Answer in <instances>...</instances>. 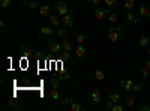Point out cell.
I'll list each match as a JSON object with an SVG mask.
<instances>
[{
  "label": "cell",
  "mask_w": 150,
  "mask_h": 111,
  "mask_svg": "<svg viewBox=\"0 0 150 111\" xmlns=\"http://www.w3.org/2000/svg\"><path fill=\"white\" fill-rule=\"evenodd\" d=\"M107 38L110 39V42H119L122 38H123V30L117 26H111V27H108L107 29Z\"/></svg>",
  "instance_id": "cell-1"
},
{
  "label": "cell",
  "mask_w": 150,
  "mask_h": 111,
  "mask_svg": "<svg viewBox=\"0 0 150 111\" xmlns=\"http://www.w3.org/2000/svg\"><path fill=\"white\" fill-rule=\"evenodd\" d=\"M47 48H48V53L51 56H59L62 51H63V48H62V42L56 38V39H50L48 44H47Z\"/></svg>",
  "instance_id": "cell-2"
},
{
  "label": "cell",
  "mask_w": 150,
  "mask_h": 111,
  "mask_svg": "<svg viewBox=\"0 0 150 111\" xmlns=\"http://www.w3.org/2000/svg\"><path fill=\"white\" fill-rule=\"evenodd\" d=\"M87 101H89L90 104H93V105H98V104H101V101H102V92H101V89H93V92H90V95L87 96Z\"/></svg>",
  "instance_id": "cell-3"
},
{
  "label": "cell",
  "mask_w": 150,
  "mask_h": 111,
  "mask_svg": "<svg viewBox=\"0 0 150 111\" xmlns=\"http://www.w3.org/2000/svg\"><path fill=\"white\" fill-rule=\"evenodd\" d=\"M74 54H75V57H77L78 60L86 62L87 57H89V50H87L84 45H77V47H75V50H74Z\"/></svg>",
  "instance_id": "cell-4"
},
{
  "label": "cell",
  "mask_w": 150,
  "mask_h": 111,
  "mask_svg": "<svg viewBox=\"0 0 150 111\" xmlns=\"http://www.w3.org/2000/svg\"><path fill=\"white\" fill-rule=\"evenodd\" d=\"M56 33V29L53 26H44L39 29V38L41 39H51Z\"/></svg>",
  "instance_id": "cell-5"
},
{
  "label": "cell",
  "mask_w": 150,
  "mask_h": 111,
  "mask_svg": "<svg viewBox=\"0 0 150 111\" xmlns=\"http://www.w3.org/2000/svg\"><path fill=\"white\" fill-rule=\"evenodd\" d=\"M53 9L56 11V14H57V15H60V17H62V15H65V14H68V12H71V11H72L66 2H57V3H54Z\"/></svg>",
  "instance_id": "cell-6"
},
{
  "label": "cell",
  "mask_w": 150,
  "mask_h": 111,
  "mask_svg": "<svg viewBox=\"0 0 150 111\" xmlns=\"http://www.w3.org/2000/svg\"><path fill=\"white\" fill-rule=\"evenodd\" d=\"M14 110V111H21L23 110V107H21V104L15 99V98H9V99L6 101V105H3L2 107V110L5 111V110Z\"/></svg>",
  "instance_id": "cell-7"
},
{
  "label": "cell",
  "mask_w": 150,
  "mask_h": 111,
  "mask_svg": "<svg viewBox=\"0 0 150 111\" xmlns=\"http://www.w3.org/2000/svg\"><path fill=\"white\" fill-rule=\"evenodd\" d=\"M60 20H62V26L63 27H66V29L74 27V14H72V11L68 12V14H65V15H62Z\"/></svg>",
  "instance_id": "cell-8"
},
{
  "label": "cell",
  "mask_w": 150,
  "mask_h": 111,
  "mask_svg": "<svg viewBox=\"0 0 150 111\" xmlns=\"http://www.w3.org/2000/svg\"><path fill=\"white\" fill-rule=\"evenodd\" d=\"M141 18H143V17L132 14V11H126V14H125V21H126L128 26H131V24H137V23H140V20H141Z\"/></svg>",
  "instance_id": "cell-9"
},
{
  "label": "cell",
  "mask_w": 150,
  "mask_h": 111,
  "mask_svg": "<svg viewBox=\"0 0 150 111\" xmlns=\"http://www.w3.org/2000/svg\"><path fill=\"white\" fill-rule=\"evenodd\" d=\"M60 42H62V48H63V51H69V53H74V39H69V38H65L63 39H60Z\"/></svg>",
  "instance_id": "cell-10"
},
{
  "label": "cell",
  "mask_w": 150,
  "mask_h": 111,
  "mask_svg": "<svg viewBox=\"0 0 150 111\" xmlns=\"http://www.w3.org/2000/svg\"><path fill=\"white\" fill-rule=\"evenodd\" d=\"M108 14H110V11H108V9L95 8V11H93V17H95V20H98V21L105 20V17H108Z\"/></svg>",
  "instance_id": "cell-11"
},
{
  "label": "cell",
  "mask_w": 150,
  "mask_h": 111,
  "mask_svg": "<svg viewBox=\"0 0 150 111\" xmlns=\"http://www.w3.org/2000/svg\"><path fill=\"white\" fill-rule=\"evenodd\" d=\"M120 87L126 92H132L134 90V81L129 78H122L120 80Z\"/></svg>",
  "instance_id": "cell-12"
},
{
  "label": "cell",
  "mask_w": 150,
  "mask_h": 111,
  "mask_svg": "<svg viewBox=\"0 0 150 111\" xmlns=\"http://www.w3.org/2000/svg\"><path fill=\"white\" fill-rule=\"evenodd\" d=\"M42 3L39 2V0H30V2H23V8H26V9H30V11H35V9H39Z\"/></svg>",
  "instance_id": "cell-13"
},
{
  "label": "cell",
  "mask_w": 150,
  "mask_h": 111,
  "mask_svg": "<svg viewBox=\"0 0 150 111\" xmlns=\"http://www.w3.org/2000/svg\"><path fill=\"white\" fill-rule=\"evenodd\" d=\"M48 99L51 101V102H60V90L59 89H51L48 92Z\"/></svg>",
  "instance_id": "cell-14"
},
{
  "label": "cell",
  "mask_w": 150,
  "mask_h": 111,
  "mask_svg": "<svg viewBox=\"0 0 150 111\" xmlns=\"http://www.w3.org/2000/svg\"><path fill=\"white\" fill-rule=\"evenodd\" d=\"M93 77H95V80H96V81H105L107 74H105V71H104L102 68H98V69L93 72Z\"/></svg>",
  "instance_id": "cell-15"
},
{
  "label": "cell",
  "mask_w": 150,
  "mask_h": 111,
  "mask_svg": "<svg viewBox=\"0 0 150 111\" xmlns=\"http://www.w3.org/2000/svg\"><path fill=\"white\" fill-rule=\"evenodd\" d=\"M59 59H60V62H69V63H74L72 53H69V51H62L59 54Z\"/></svg>",
  "instance_id": "cell-16"
},
{
  "label": "cell",
  "mask_w": 150,
  "mask_h": 111,
  "mask_svg": "<svg viewBox=\"0 0 150 111\" xmlns=\"http://www.w3.org/2000/svg\"><path fill=\"white\" fill-rule=\"evenodd\" d=\"M60 24H62V20H60V15L57 17V14L54 15H50V26H53L54 29L60 27Z\"/></svg>",
  "instance_id": "cell-17"
},
{
  "label": "cell",
  "mask_w": 150,
  "mask_h": 111,
  "mask_svg": "<svg viewBox=\"0 0 150 111\" xmlns=\"http://www.w3.org/2000/svg\"><path fill=\"white\" fill-rule=\"evenodd\" d=\"M38 12H39V15H41V17H48V15H50V12H51V6L42 3V5L39 6V9H38Z\"/></svg>",
  "instance_id": "cell-18"
},
{
  "label": "cell",
  "mask_w": 150,
  "mask_h": 111,
  "mask_svg": "<svg viewBox=\"0 0 150 111\" xmlns=\"http://www.w3.org/2000/svg\"><path fill=\"white\" fill-rule=\"evenodd\" d=\"M75 101V98L74 96H66V98H62L60 99V105L63 107V108H69L71 107V104Z\"/></svg>",
  "instance_id": "cell-19"
},
{
  "label": "cell",
  "mask_w": 150,
  "mask_h": 111,
  "mask_svg": "<svg viewBox=\"0 0 150 111\" xmlns=\"http://www.w3.org/2000/svg\"><path fill=\"white\" fill-rule=\"evenodd\" d=\"M57 77H59L60 80H69V78L72 77V72H71L69 69H60L59 74H57Z\"/></svg>",
  "instance_id": "cell-20"
},
{
  "label": "cell",
  "mask_w": 150,
  "mask_h": 111,
  "mask_svg": "<svg viewBox=\"0 0 150 111\" xmlns=\"http://www.w3.org/2000/svg\"><path fill=\"white\" fill-rule=\"evenodd\" d=\"M104 3L110 8V9H117L122 6V2L120 0H104Z\"/></svg>",
  "instance_id": "cell-21"
},
{
  "label": "cell",
  "mask_w": 150,
  "mask_h": 111,
  "mask_svg": "<svg viewBox=\"0 0 150 111\" xmlns=\"http://www.w3.org/2000/svg\"><path fill=\"white\" fill-rule=\"evenodd\" d=\"M108 99H110L111 102H114V104L120 102V93H117L116 90H111V92L108 93Z\"/></svg>",
  "instance_id": "cell-22"
},
{
  "label": "cell",
  "mask_w": 150,
  "mask_h": 111,
  "mask_svg": "<svg viewBox=\"0 0 150 111\" xmlns=\"http://www.w3.org/2000/svg\"><path fill=\"white\" fill-rule=\"evenodd\" d=\"M66 27H57L56 29V33H54V38H57V39H63L65 36H66Z\"/></svg>",
  "instance_id": "cell-23"
},
{
  "label": "cell",
  "mask_w": 150,
  "mask_h": 111,
  "mask_svg": "<svg viewBox=\"0 0 150 111\" xmlns=\"http://www.w3.org/2000/svg\"><path fill=\"white\" fill-rule=\"evenodd\" d=\"M135 0H125V2L122 3V6L126 9V11H134L135 9Z\"/></svg>",
  "instance_id": "cell-24"
},
{
  "label": "cell",
  "mask_w": 150,
  "mask_h": 111,
  "mask_svg": "<svg viewBox=\"0 0 150 111\" xmlns=\"http://www.w3.org/2000/svg\"><path fill=\"white\" fill-rule=\"evenodd\" d=\"M0 8L3 12H8L12 8V0H0Z\"/></svg>",
  "instance_id": "cell-25"
},
{
  "label": "cell",
  "mask_w": 150,
  "mask_h": 111,
  "mask_svg": "<svg viewBox=\"0 0 150 111\" xmlns=\"http://www.w3.org/2000/svg\"><path fill=\"white\" fill-rule=\"evenodd\" d=\"M74 42L77 44V45H84V42H86V35H84V33H78V35L74 38Z\"/></svg>",
  "instance_id": "cell-26"
},
{
  "label": "cell",
  "mask_w": 150,
  "mask_h": 111,
  "mask_svg": "<svg viewBox=\"0 0 150 111\" xmlns=\"http://www.w3.org/2000/svg\"><path fill=\"white\" fill-rule=\"evenodd\" d=\"M21 53H23V57H26V59H33V51L29 50V48H26V47H21Z\"/></svg>",
  "instance_id": "cell-27"
},
{
  "label": "cell",
  "mask_w": 150,
  "mask_h": 111,
  "mask_svg": "<svg viewBox=\"0 0 150 111\" xmlns=\"http://www.w3.org/2000/svg\"><path fill=\"white\" fill-rule=\"evenodd\" d=\"M69 111H83V105L78 101H74L69 107Z\"/></svg>",
  "instance_id": "cell-28"
},
{
  "label": "cell",
  "mask_w": 150,
  "mask_h": 111,
  "mask_svg": "<svg viewBox=\"0 0 150 111\" xmlns=\"http://www.w3.org/2000/svg\"><path fill=\"white\" fill-rule=\"evenodd\" d=\"M125 105H126L128 108H135V99L132 96H126L125 98Z\"/></svg>",
  "instance_id": "cell-29"
},
{
  "label": "cell",
  "mask_w": 150,
  "mask_h": 111,
  "mask_svg": "<svg viewBox=\"0 0 150 111\" xmlns=\"http://www.w3.org/2000/svg\"><path fill=\"white\" fill-rule=\"evenodd\" d=\"M149 42H150V39H149V36H141V38L138 39V45L141 47V48H144V47H147L149 45Z\"/></svg>",
  "instance_id": "cell-30"
},
{
  "label": "cell",
  "mask_w": 150,
  "mask_h": 111,
  "mask_svg": "<svg viewBox=\"0 0 150 111\" xmlns=\"http://www.w3.org/2000/svg\"><path fill=\"white\" fill-rule=\"evenodd\" d=\"M149 12H150V8L146 6V5H141L140 6V17H149Z\"/></svg>",
  "instance_id": "cell-31"
},
{
  "label": "cell",
  "mask_w": 150,
  "mask_h": 111,
  "mask_svg": "<svg viewBox=\"0 0 150 111\" xmlns=\"http://www.w3.org/2000/svg\"><path fill=\"white\" fill-rule=\"evenodd\" d=\"M107 18H108V21H110L111 24H116V23H119V17H117V14H114V12H110Z\"/></svg>",
  "instance_id": "cell-32"
},
{
  "label": "cell",
  "mask_w": 150,
  "mask_h": 111,
  "mask_svg": "<svg viewBox=\"0 0 150 111\" xmlns=\"http://www.w3.org/2000/svg\"><path fill=\"white\" fill-rule=\"evenodd\" d=\"M60 78H51V81H50V84H51V89H60Z\"/></svg>",
  "instance_id": "cell-33"
},
{
  "label": "cell",
  "mask_w": 150,
  "mask_h": 111,
  "mask_svg": "<svg viewBox=\"0 0 150 111\" xmlns=\"http://www.w3.org/2000/svg\"><path fill=\"white\" fill-rule=\"evenodd\" d=\"M141 75H143V78L144 80H147V78H150V69L144 65V66H141Z\"/></svg>",
  "instance_id": "cell-34"
},
{
  "label": "cell",
  "mask_w": 150,
  "mask_h": 111,
  "mask_svg": "<svg viewBox=\"0 0 150 111\" xmlns=\"http://www.w3.org/2000/svg\"><path fill=\"white\" fill-rule=\"evenodd\" d=\"M137 111H150V105H147V104H141V105L137 107Z\"/></svg>",
  "instance_id": "cell-35"
},
{
  "label": "cell",
  "mask_w": 150,
  "mask_h": 111,
  "mask_svg": "<svg viewBox=\"0 0 150 111\" xmlns=\"http://www.w3.org/2000/svg\"><path fill=\"white\" fill-rule=\"evenodd\" d=\"M42 57H44V51H42V50L33 51V59H42Z\"/></svg>",
  "instance_id": "cell-36"
},
{
  "label": "cell",
  "mask_w": 150,
  "mask_h": 111,
  "mask_svg": "<svg viewBox=\"0 0 150 111\" xmlns=\"http://www.w3.org/2000/svg\"><path fill=\"white\" fill-rule=\"evenodd\" d=\"M123 110H125V107H123V105H120L119 102H117V104H114V105L111 107V111H123Z\"/></svg>",
  "instance_id": "cell-37"
},
{
  "label": "cell",
  "mask_w": 150,
  "mask_h": 111,
  "mask_svg": "<svg viewBox=\"0 0 150 111\" xmlns=\"http://www.w3.org/2000/svg\"><path fill=\"white\" fill-rule=\"evenodd\" d=\"M134 90L135 92H141L143 90V84L141 83H134Z\"/></svg>",
  "instance_id": "cell-38"
},
{
  "label": "cell",
  "mask_w": 150,
  "mask_h": 111,
  "mask_svg": "<svg viewBox=\"0 0 150 111\" xmlns=\"http://www.w3.org/2000/svg\"><path fill=\"white\" fill-rule=\"evenodd\" d=\"M101 2H104V0H89V3L95 8H98V5H101Z\"/></svg>",
  "instance_id": "cell-39"
},
{
  "label": "cell",
  "mask_w": 150,
  "mask_h": 111,
  "mask_svg": "<svg viewBox=\"0 0 150 111\" xmlns=\"http://www.w3.org/2000/svg\"><path fill=\"white\" fill-rule=\"evenodd\" d=\"M112 105H114V102H111V101L108 99V101H107V104H105V108H107V110H111V107H112Z\"/></svg>",
  "instance_id": "cell-40"
},
{
  "label": "cell",
  "mask_w": 150,
  "mask_h": 111,
  "mask_svg": "<svg viewBox=\"0 0 150 111\" xmlns=\"http://www.w3.org/2000/svg\"><path fill=\"white\" fill-rule=\"evenodd\" d=\"M0 27H2V29H5V27H6V23H5V20L0 21Z\"/></svg>",
  "instance_id": "cell-41"
},
{
  "label": "cell",
  "mask_w": 150,
  "mask_h": 111,
  "mask_svg": "<svg viewBox=\"0 0 150 111\" xmlns=\"http://www.w3.org/2000/svg\"><path fill=\"white\" fill-rule=\"evenodd\" d=\"M146 66H147V68H149V69H150V57H149V60H147V62H146Z\"/></svg>",
  "instance_id": "cell-42"
},
{
  "label": "cell",
  "mask_w": 150,
  "mask_h": 111,
  "mask_svg": "<svg viewBox=\"0 0 150 111\" xmlns=\"http://www.w3.org/2000/svg\"><path fill=\"white\" fill-rule=\"evenodd\" d=\"M147 56L150 57V47H147Z\"/></svg>",
  "instance_id": "cell-43"
},
{
  "label": "cell",
  "mask_w": 150,
  "mask_h": 111,
  "mask_svg": "<svg viewBox=\"0 0 150 111\" xmlns=\"http://www.w3.org/2000/svg\"><path fill=\"white\" fill-rule=\"evenodd\" d=\"M39 2H41V3H45V0H39Z\"/></svg>",
  "instance_id": "cell-44"
},
{
  "label": "cell",
  "mask_w": 150,
  "mask_h": 111,
  "mask_svg": "<svg viewBox=\"0 0 150 111\" xmlns=\"http://www.w3.org/2000/svg\"><path fill=\"white\" fill-rule=\"evenodd\" d=\"M23 2H30V0H23Z\"/></svg>",
  "instance_id": "cell-45"
},
{
  "label": "cell",
  "mask_w": 150,
  "mask_h": 111,
  "mask_svg": "<svg viewBox=\"0 0 150 111\" xmlns=\"http://www.w3.org/2000/svg\"><path fill=\"white\" fill-rule=\"evenodd\" d=\"M149 18H150V12H149Z\"/></svg>",
  "instance_id": "cell-46"
}]
</instances>
